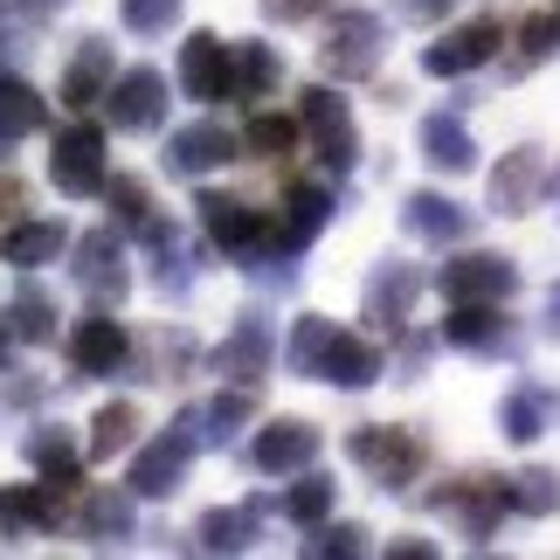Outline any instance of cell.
I'll list each match as a JSON object with an SVG mask.
<instances>
[{"mask_svg": "<svg viewBox=\"0 0 560 560\" xmlns=\"http://www.w3.org/2000/svg\"><path fill=\"white\" fill-rule=\"evenodd\" d=\"M450 8H457V0H395V14H401V21H443Z\"/></svg>", "mask_w": 560, "mask_h": 560, "instance_id": "ee69618b", "label": "cell"}, {"mask_svg": "<svg viewBox=\"0 0 560 560\" xmlns=\"http://www.w3.org/2000/svg\"><path fill=\"white\" fill-rule=\"evenodd\" d=\"M332 318H318V312H305L291 326V374H305V381H318V360H326V347H332Z\"/></svg>", "mask_w": 560, "mask_h": 560, "instance_id": "8d00e7d4", "label": "cell"}, {"mask_svg": "<svg viewBox=\"0 0 560 560\" xmlns=\"http://www.w3.org/2000/svg\"><path fill=\"white\" fill-rule=\"evenodd\" d=\"M360 547H368V533H360V526H326L318 540H305L312 560H347V553H360Z\"/></svg>", "mask_w": 560, "mask_h": 560, "instance_id": "7bdbcfd3", "label": "cell"}, {"mask_svg": "<svg viewBox=\"0 0 560 560\" xmlns=\"http://www.w3.org/2000/svg\"><path fill=\"white\" fill-rule=\"evenodd\" d=\"M194 208H201V229L214 235V249H229L235 264H249V256H264V249L284 243V235H270V222L249 201H235V194H201Z\"/></svg>", "mask_w": 560, "mask_h": 560, "instance_id": "8992f818", "label": "cell"}, {"mask_svg": "<svg viewBox=\"0 0 560 560\" xmlns=\"http://www.w3.org/2000/svg\"><path fill=\"white\" fill-rule=\"evenodd\" d=\"M256 416V395H249V387H229V395H214L208 408H201V443H235V429H243Z\"/></svg>", "mask_w": 560, "mask_h": 560, "instance_id": "74e56055", "label": "cell"}, {"mask_svg": "<svg viewBox=\"0 0 560 560\" xmlns=\"http://www.w3.org/2000/svg\"><path fill=\"white\" fill-rule=\"evenodd\" d=\"M547 387L540 381H520L512 395L499 401V429H505V443H540L547 436Z\"/></svg>", "mask_w": 560, "mask_h": 560, "instance_id": "83f0119b", "label": "cell"}, {"mask_svg": "<svg viewBox=\"0 0 560 560\" xmlns=\"http://www.w3.org/2000/svg\"><path fill=\"white\" fill-rule=\"evenodd\" d=\"M104 194H112V214H118V222H132V229H145V222H153V187H145L139 174H118V180H104Z\"/></svg>", "mask_w": 560, "mask_h": 560, "instance_id": "ab89813d", "label": "cell"}, {"mask_svg": "<svg viewBox=\"0 0 560 560\" xmlns=\"http://www.w3.org/2000/svg\"><path fill=\"white\" fill-rule=\"evenodd\" d=\"M277 77H284V62H277L270 42H243V56H235V91L229 97H264V91H277Z\"/></svg>", "mask_w": 560, "mask_h": 560, "instance_id": "e575fe53", "label": "cell"}, {"mask_svg": "<svg viewBox=\"0 0 560 560\" xmlns=\"http://www.w3.org/2000/svg\"><path fill=\"white\" fill-rule=\"evenodd\" d=\"M298 132L312 139V153L326 160V174H353V160H360V132H353V112H347V97L339 91H312L298 97Z\"/></svg>", "mask_w": 560, "mask_h": 560, "instance_id": "6da1fadb", "label": "cell"}, {"mask_svg": "<svg viewBox=\"0 0 560 560\" xmlns=\"http://www.w3.org/2000/svg\"><path fill=\"white\" fill-rule=\"evenodd\" d=\"M118 21L132 35H166L180 21V0H118Z\"/></svg>", "mask_w": 560, "mask_h": 560, "instance_id": "60d3db41", "label": "cell"}, {"mask_svg": "<svg viewBox=\"0 0 560 560\" xmlns=\"http://www.w3.org/2000/svg\"><path fill=\"white\" fill-rule=\"evenodd\" d=\"M547 339H560V284L547 291Z\"/></svg>", "mask_w": 560, "mask_h": 560, "instance_id": "681fc988", "label": "cell"}, {"mask_svg": "<svg viewBox=\"0 0 560 560\" xmlns=\"http://www.w3.org/2000/svg\"><path fill=\"white\" fill-rule=\"evenodd\" d=\"M401 229L416 235V243H464L470 235V208H457L450 194H408L401 201Z\"/></svg>", "mask_w": 560, "mask_h": 560, "instance_id": "2e32d148", "label": "cell"}, {"mask_svg": "<svg viewBox=\"0 0 560 560\" xmlns=\"http://www.w3.org/2000/svg\"><path fill=\"white\" fill-rule=\"evenodd\" d=\"M387 553H395V560H422V553H436V547H429V540H395Z\"/></svg>", "mask_w": 560, "mask_h": 560, "instance_id": "c3c4849f", "label": "cell"}, {"mask_svg": "<svg viewBox=\"0 0 560 560\" xmlns=\"http://www.w3.org/2000/svg\"><path fill=\"white\" fill-rule=\"evenodd\" d=\"M312 457H318V429L298 422V416L264 422V429H256V443H249V464L264 470V478H298Z\"/></svg>", "mask_w": 560, "mask_h": 560, "instance_id": "8fae6325", "label": "cell"}, {"mask_svg": "<svg viewBox=\"0 0 560 560\" xmlns=\"http://www.w3.org/2000/svg\"><path fill=\"white\" fill-rule=\"evenodd\" d=\"M104 91H112V42H104V35H83L77 56H70V70H62V104L83 112V104H97Z\"/></svg>", "mask_w": 560, "mask_h": 560, "instance_id": "d6986e66", "label": "cell"}, {"mask_svg": "<svg viewBox=\"0 0 560 560\" xmlns=\"http://www.w3.org/2000/svg\"><path fill=\"white\" fill-rule=\"evenodd\" d=\"M560 49V14H533L520 28V70H533V62H547Z\"/></svg>", "mask_w": 560, "mask_h": 560, "instance_id": "b9f144b4", "label": "cell"}, {"mask_svg": "<svg viewBox=\"0 0 560 560\" xmlns=\"http://www.w3.org/2000/svg\"><path fill=\"white\" fill-rule=\"evenodd\" d=\"M62 485H0V540H21L35 526H62Z\"/></svg>", "mask_w": 560, "mask_h": 560, "instance_id": "9a60e30c", "label": "cell"}, {"mask_svg": "<svg viewBox=\"0 0 560 560\" xmlns=\"http://www.w3.org/2000/svg\"><path fill=\"white\" fill-rule=\"evenodd\" d=\"M8 332L21 339V347H49L56 339V298L42 284H21L14 305H8Z\"/></svg>", "mask_w": 560, "mask_h": 560, "instance_id": "f546056e", "label": "cell"}, {"mask_svg": "<svg viewBox=\"0 0 560 560\" xmlns=\"http://www.w3.org/2000/svg\"><path fill=\"white\" fill-rule=\"evenodd\" d=\"M381 56H387V28H381V14H368V8L332 14L326 42H318V70H326V77H374Z\"/></svg>", "mask_w": 560, "mask_h": 560, "instance_id": "7a4b0ae2", "label": "cell"}, {"mask_svg": "<svg viewBox=\"0 0 560 560\" xmlns=\"http://www.w3.org/2000/svg\"><path fill=\"white\" fill-rule=\"evenodd\" d=\"M62 243H70L62 222H14L8 229V264L14 270H42V264H56V256H62Z\"/></svg>", "mask_w": 560, "mask_h": 560, "instance_id": "1f68e13d", "label": "cell"}, {"mask_svg": "<svg viewBox=\"0 0 560 560\" xmlns=\"http://www.w3.org/2000/svg\"><path fill=\"white\" fill-rule=\"evenodd\" d=\"M229 160H243V139L222 132V125H187V132L166 139V174L174 180H201V174H214V166H229Z\"/></svg>", "mask_w": 560, "mask_h": 560, "instance_id": "7c38bea8", "label": "cell"}, {"mask_svg": "<svg viewBox=\"0 0 560 560\" xmlns=\"http://www.w3.org/2000/svg\"><path fill=\"white\" fill-rule=\"evenodd\" d=\"M270 368V326L264 318H243L229 339H222V353H214V374H229L235 387H256Z\"/></svg>", "mask_w": 560, "mask_h": 560, "instance_id": "ffe728a7", "label": "cell"}, {"mask_svg": "<svg viewBox=\"0 0 560 560\" xmlns=\"http://www.w3.org/2000/svg\"><path fill=\"white\" fill-rule=\"evenodd\" d=\"M145 249H153V284L166 291V298H180L187 284H194V256H187V235L166 222V214H153L145 222Z\"/></svg>", "mask_w": 560, "mask_h": 560, "instance_id": "7402d4cb", "label": "cell"}, {"mask_svg": "<svg viewBox=\"0 0 560 560\" xmlns=\"http://www.w3.org/2000/svg\"><path fill=\"white\" fill-rule=\"evenodd\" d=\"M436 291L450 305H505L512 291H520V264L499 249H478V256H457V264H443Z\"/></svg>", "mask_w": 560, "mask_h": 560, "instance_id": "5b68a950", "label": "cell"}, {"mask_svg": "<svg viewBox=\"0 0 560 560\" xmlns=\"http://www.w3.org/2000/svg\"><path fill=\"white\" fill-rule=\"evenodd\" d=\"M422 360H429V339H408V347H401V381H416Z\"/></svg>", "mask_w": 560, "mask_h": 560, "instance_id": "7dc6e473", "label": "cell"}, {"mask_svg": "<svg viewBox=\"0 0 560 560\" xmlns=\"http://www.w3.org/2000/svg\"><path fill=\"white\" fill-rule=\"evenodd\" d=\"M243 145H249V153H291V145H298V118H284V112H256L249 118V132H243Z\"/></svg>", "mask_w": 560, "mask_h": 560, "instance_id": "f35d334b", "label": "cell"}, {"mask_svg": "<svg viewBox=\"0 0 560 560\" xmlns=\"http://www.w3.org/2000/svg\"><path fill=\"white\" fill-rule=\"evenodd\" d=\"M42 125H49V104H42L35 83L0 77V145H21L28 132H42Z\"/></svg>", "mask_w": 560, "mask_h": 560, "instance_id": "4316f807", "label": "cell"}, {"mask_svg": "<svg viewBox=\"0 0 560 560\" xmlns=\"http://www.w3.org/2000/svg\"><path fill=\"white\" fill-rule=\"evenodd\" d=\"M499 42H505V28L499 21H464V28H450L443 42H429L422 49V70L429 77H470V70H485L491 56H499Z\"/></svg>", "mask_w": 560, "mask_h": 560, "instance_id": "30bf717a", "label": "cell"}, {"mask_svg": "<svg viewBox=\"0 0 560 560\" xmlns=\"http://www.w3.org/2000/svg\"><path fill=\"white\" fill-rule=\"evenodd\" d=\"M132 429H139V408L132 401H104L97 416H91V457H125Z\"/></svg>", "mask_w": 560, "mask_h": 560, "instance_id": "d590c367", "label": "cell"}, {"mask_svg": "<svg viewBox=\"0 0 560 560\" xmlns=\"http://www.w3.org/2000/svg\"><path fill=\"white\" fill-rule=\"evenodd\" d=\"M21 208H28V187L0 174V222H21Z\"/></svg>", "mask_w": 560, "mask_h": 560, "instance_id": "f6af8a7d", "label": "cell"}, {"mask_svg": "<svg viewBox=\"0 0 560 560\" xmlns=\"http://www.w3.org/2000/svg\"><path fill=\"white\" fill-rule=\"evenodd\" d=\"M332 499H339V485L326 478V470H305V478L284 491V520H291V526H318V520L332 512Z\"/></svg>", "mask_w": 560, "mask_h": 560, "instance_id": "836d02e7", "label": "cell"}, {"mask_svg": "<svg viewBox=\"0 0 560 560\" xmlns=\"http://www.w3.org/2000/svg\"><path fill=\"white\" fill-rule=\"evenodd\" d=\"M104 112H112L118 132H160V118H166V77L160 70H125L112 77V91H104Z\"/></svg>", "mask_w": 560, "mask_h": 560, "instance_id": "ba28073f", "label": "cell"}, {"mask_svg": "<svg viewBox=\"0 0 560 560\" xmlns=\"http://www.w3.org/2000/svg\"><path fill=\"white\" fill-rule=\"evenodd\" d=\"M28 470H35V478H49V485H77V436H70V429H56V422H42L35 436H28Z\"/></svg>", "mask_w": 560, "mask_h": 560, "instance_id": "4dcf8cb0", "label": "cell"}, {"mask_svg": "<svg viewBox=\"0 0 560 560\" xmlns=\"http://www.w3.org/2000/svg\"><path fill=\"white\" fill-rule=\"evenodd\" d=\"M416 298H422V270L416 264H374V277H368V318L374 326H408Z\"/></svg>", "mask_w": 560, "mask_h": 560, "instance_id": "e0dca14e", "label": "cell"}, {"mask_svg": "<svg viewBox=\"0 0 560 560\" xmlns=\"http://www.w3.org/2000/svg\"><path fill=\"white\" fill-rule=\"evenodd\" d=\"M194 540H201L208 553H249V540H256V505H214V512H201Z\"/></svg>", "mask_w": 560, "mask_h": 560, "instance_id": "f1b7e54d", "label": "cell"}, {"mask_svg": "<svg viewBox=\"0 0 560 560\" xmlns=\"http://www.w3.org/2000/svg\"><path fill=\"white\" fill-rule=\"evenodd\" d=\"M422 160L436 166V174H470V166H478V145H470V132H464L457 112L422 118Z\"/></svg>", "mask_w": 560, "mask_h": 560, "instance_id": "603a6c76", "label": "cell"}, {"mask_svg": "<svg viewBox=\"0 0 560 560\" xmlns=\"http://www.w3.org/2000/svg\"><path fill=\"white\" fill-rule=\"evenodd\" d=\"M540 187H547V166L533 145H520V153H505L499 166H491V208L499 214H526L533 201H540Z\"/></svg>", "mask_w": 560, "mask_h": 560, "instance_id": "ac0fdd59", "label": "cell"}, {"mask_svg": "<svg viewBox=\"0 0 560 560\" xmlns=\"http://www.w3.org/2000/svg\"><path fill=\"white\" fill-rule=\"evenodd\" d=\"M77 284L97 298V305H118L125 291H132V270H125V249L112 229H91L77 243Z\"/></svg>", "mask_w": 560, "mask_h": 560, "instance_id": "4fadbf2b", "label": "cell"}, {"mask_svg": "<svg viewBox=\"0 0 560 560\" xmlns=\"http://www.w3.org/2000/svg\"><path fill=\"white\" fill-rule=\"evenodd\" d=\"M326 222H332V187L326 180H298L284 194V249H305Z\"/></svg>", "mask_w": 560, "mask_h": 560, "instance_id": "d4e9b609", "label": "cell"}, {"mask_svg": "<svg viewBox=\"0 0 560 560\" xmlns=\"http://www.w3.org/2000/svg\"><path fill=\"white\" fill-rule=\"evenodd\" d=\"M187 429H194V416H180L174 429H160V436L132 457V478H125L132 499H174V491L187 485V464H194V450H201Z\"/></svg>", "mask_w": 560, "mask_h": 560, "instance_id": "277c9868", "label": "cell"}, {"mask_svg": "<svg viewBox=\"0 0 560 560\" xmlns=\"http://www.w3.org/2000/svg\"><path fill=\"white\" fill-rule=\"evenodd\" d=\"M326 0H264V14L270 21H305V14H318Z\"/></svg>", "mask_w": 560, "mask_h": 560, "instance_id": "bcb514c9", "label": "cell"}, {"mask_svg": "<svg viewBox=\"0 0 560 560\" xmlns=\"http://www.w3.org/2000/svg\"><path fill=\"white\" fill-rule=\"evenodd\" d=\"M347 457L368 470L381 491H408V485H416V470H422V443L408 436V429L368 422V429H353V436H347Z\"/></svg>", "mask_w": 560, "mask_h": 560, "instance_id": "3957f363", "label": "cell"}, {"mask_svg": "<svg viewBox=\"0 0 560 560\" xmlns=\"http://www.w3.org/2000/svg\"><path fill=\"white\" fill-rule=\"evenodd\" d=\"M49 180L56 194H70V201H83V194H97L104 180V132L97 125H70V132L56 139V153H49Z\"/></svg>", "mask_w": 560, "mask_h": 560, "instance_id": "52a82bcc", "label": "cell"}, {"mask_svg": "<svg viewBox=\"0 0 560 560\" xmlns=\"http://www.w3.org/2000/svg\"><path fill=\"white\" fill-rule=\"evenodd\" d=\"M318 381H332V387H374L381 381V353L368 347V339H353V332H332V347L326 360H318Z\"/></svg>", "mask_w": 560, "mask_h": 560, "instance_id": "cb8c5ba5", "label": "cell"}, {"mask_svg": "<svg viewBox=\"0 0 560 560\" xmlns=\"http://www.w3.org/2000/svg\"><path fill=\"white\" fill-rule=\"evenodd\" d=\"M125 353H132V332H125L118 318H83L77 339H70V368H77L83 381L118 374V368H125Z\"/></svg>", "mask_w": 560, "mask_h": 560, "instance_id": "5bb4252c", "label": "cell"}, {"mask_svg": "<svg viewBox=\"0 0 560 560\" xmlns=\"http://www.w3.org/2000/svg\"><path fill=\"white\" fill-rule=\"evenodd\" d=\"M180 91L194 104H222L235 91V56L222 49V35H208V28H194L180 42Z\"/></svg>", "mask_w": 560, "mask_h": 560, "instance_id": "9c48e42d", "label": "cell"}, {"mask_svg": "<svg viewBox=\"0 0 560 560\" xmlns=\"http://www.w3.org/2000/svg\"><path fill=\"white\" fill-rule=\"evenodd\" d=\"M443 339L464 347V353H512V326H505L499 305H457L450 326H443Z\"/></svg>", "mask_w": 560, "mask_h": 560, "instance_id": "44dd1931", "label": "cell"}, {"mask_svg": "<svg viewBox=\"0 0 560 560\" xmlns=\"http://www.w3.org/2000/svg\"><path fill=\"white\" fill-rule=\"evenodd\" d=\"M42 8H56V0H42Z\"/></svg>", "mask_w": 560, "mask_h": 560, "instance_id": "f907efd6", "label": "cell"}, {"mask_svg": "<svg viewBox=\"0 0 560 560\" xmlns=\"http://www.w3.org/2000/svg\"><path fill=\"white\" fill-rule=\"evenodd\" d=\"M505 512L553 520V512H560V478H553V470H520V478H505Z\"/></svg>", "mask_w": 560, "mask_h": 560, "instance_id": "d6a6232c", "label": "cell"}, {"mask_svg": "<svg viewBox=\"0 0 560 560\" xmlns=\"http://www.w3.org/2000/svg\"><path fill=\"white\" fill-rule=\"evenodd\" d=\"M77 526L91 533L97 547L132 540V485H125V491H91V499L77 505Z\"/></svg>", "mask_w": 560, "mask_h": 560, "instance_id": "484cf974", "label": "cell"}]
</instances>
